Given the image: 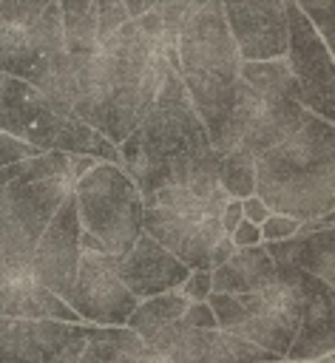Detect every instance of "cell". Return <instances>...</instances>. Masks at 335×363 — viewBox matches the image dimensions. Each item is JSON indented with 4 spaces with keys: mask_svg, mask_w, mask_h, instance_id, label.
<instances>
[{
    "mask_svg": "<svg viewBox=\"0 0 335 363\" xmlns=\"http://www.w3.org/2000/svg\"><path fill=\"white\" fill-rule=\"evenodd\" d=\"M79 227L111 255L122 258L142 235V196L133 179L114 162H97L71 184Z\"/></svg>",
    "mask_w": 335,
    "mask_h": 363,
    "instance_id": "obj_10",
    "label": "cell"
},
{
    "mask_svg": "<svg viewBox=\"0 0 335 363\" xmlns=\"http://www.w3.org/2000/svg\"><path fill=\"white\" fill-rule=\"evenodd\" d=\"M238 48L221 0H190L176 28V74L199 113L210 145L221 136L238 79Z\"/></svg>",
    "mask_w": 335,
    "mask_h": 363,
    "instance_id": "obj_4",
    "label": "cell"
},
{
    "mask_svg": "<svg viewBox=\"0 0 335 363\" xmlns=\"http://www.w3.org/2000/svg\"><path fill=\"white\" fill-rule=\"evenodd\" d=\"M79 233H82V227H79L74 199L68 190L65 199L60 201V207L54 210L51 221L45 224V230L37 241V252H34L37 281L62 301H68V295H71L77 258H79Z\"/></svg>",
    "mask_w": 335,
    "mask_h": 363,
    "instance_id": "obj_14",
    "label": "cell"
},
{
    "mask_svg": "<svg viewBox=\"0 0 335 363\" xmlns=\"http://www.w3.org/2000/svg\"><path fill=\"white\" fill-rule=\"evenodd\" d=\"M233 252H236V247H233V241L224 235V238H221V241L213 247V252H210V269H213V267H219V264H224V261H227Z\"/></svg>",
    "mask_w": 335,
    "mask_h": 363,
    "instance_id": "obj_31",
    "label": "cell"
},
{
    "mask_svg": "<svg viewBox=\"0 0 335 363\" xmlns=\"http://www.w3.org/2000/svg\"><path fill=\"white\" fill-rule=\"evenodd\" d=\"M0 74L31 82L54 105L71 111L57 0H0Z\"/></svg>",
    "mask_w": 335,
    "mask_h": 363,
    "instance_id": "obj_7",
    "label": "cell"
},
{
    "mask_svg": "<svg viewBox=\"0 0 335 363\" xmlns=\"http://www.w3.org/2000/svg\"><path fill=\"white\" fill-rule=\"evenodd\" d=\"M204 147H213L210 136L190 105V96L176 74V65H168L150 108L136 122V128L116 145L119 167L133 182H139L153 167L182 153L204 150Z\"/></svg>",
    "mask_w": 335,
    "mask_h": 363,
    "instance_id": "obj_8",
    "label": "cell"
},
{
    "mask_svg": "<svg viewBox=\"0 0 335 363\" xmlns=\"http://www.w3.org/2000/svg\"><path fill=\"white\" fill-rule=\"evenodd\" d=\"M332 303H315L304 312L298 332L284 354V360H301V363H315L324 354H332L335 349V332H332Z\"/></svg>",
    "mask_w": 335,
    "mask_h": 363,
    "instance_id": "obj_19",
    "label": "cell"
},
{
    "mask_svg": "<svg viewBox=\"0 0 335 363\" xmlns=\"http://www.w3.org/2000/svg\"><path fill=\"white\" fill-rule=\"evenodd\" d=\"M273 278H275V264L267 255L264 244L241 247L224 264L210 269V292H224V295L253 292L270 284Z\"/></svg>",
    "mask_w": 335,
    "mask_h": 363,
    "instance_id": "obj_18",
    "label": "cell"
},
{
    "mask_svg": "<svg viewBox=\"0 0 335 363\" xmlns=\"http://www.w3.org/2000/svg\"><path fill=\"white\" fill-rule=\"evenodd\" d=\"M179 320L187 323V326H193V329H219L216 326V315H213V309H210L207 301H190Z\"/></svg>",
    "mask_w": 335,
    "mask_h": 363,
    "instance_id": "obj_27",
    "label": "cell"
},
{
    "mask_svg": "<svg viewBox=\"0 0 335 363\" xmlns=\"http://www.w3.org/2000/svg\"><path fill=\"white\" fill-rule=\"evenodd\" d=\"M275 264L298 267L326 284H335V230L324 227L304 235H290L281 241H261Z\"/></svg>",
    "mask_w": 335,
    "mask_h": 363,
    "instance_id": "obj_17",
    "label": "cell"
},
{
    "mask_svg": "<svg viewBox=\"0 0 335 363\" xmlns=\"http://www.w3.org/2000/svg\"><path fill=\"white\" fill-rule=\"evenodd\" d=\"M287 17H290V40L284 60L290 65V74L298 85V102L312 111L315 116L332 122L335 119V62L332 51L326 48L324 37L315 31L309 17L287 0Z\"/></svg>",
    "mask_w": 335,
    "mask_h": 363,
    "instance_id": "obj_12",
    "label": "cell"
},
{
    "mask_svg": "<svg viewBox=\"0 0 335 363\" xmlns=\"http://www.w3.org/2000/svg\"><path fill=\"white\" fill-rule=\"evenodd\" d=\"M136 363H170V360H168V354H162V352L145 346V352H142V357H139Z\"/></svg>",
    "mask_w": 335,
    "mask_h": 363,
    "instance_id": "obj_32",
    "label": "cell"
},
{
    "mask_svg": "<svg viewBox=\"0 0 335 363\" xmlns=\"http://www.w3.org/2000/svg\"><path fill=\"white\" fill-rule=\"evenodd\" d=\"M145 340L128 326H88V337L77 363H136Z\"/></svg>",
    "mask_w": 335,
    "mask_h": 363,
    "instance_id": "obj_20",
    "label": "cell"
},
{
    "mask_svg": "<svg viewBox=\"0 0 335 363\" xmlns=\"http://www.w3.org/2000/svg\"><path fill=\"white\" fill-rule=\"evenodd\" d=\"M227 238L233 241V247H236V250L261 244V233H258V224H253V221H247V218H241V221L236 224V230H233Z\"/></svg>",
    "mask_w": 335,
    "mask_h": 363,
    "instance_id": "obj_28",
    "label": "cell"
},
{
    "mask_svg": "<svg viewBox=\"0 0 335 363\" xmlns=\"http://www.w3.org/2000/svg\"><path fill=\"white\" fill-rule=\"evenodd\" d=\"M179 292L187 301H207V295H210V269H190L187 278L182 281Z\"/></svg>",
    "mask_w": 335,
    "mask_h": 363,
    "instance_id": "obj_26",
    "label": "cell"
},
{
    "mask_svg": "<svg viewBox=\"0 0 335 363\" xmlns=\"http://www.w3.org/2000/svg\"><path fill=\"white\" fill-rule=\"evenodd\" d=\"M253 193L298 221L335 213V125L307 111L295 133L256 159Z\"/></svg>",
    "mask_w": 335,
    "mask_h": 363,
    "instance_id": "obj_3",
    "label": "cell"
},
{
    "mask_svg": "<svg viewBox=\"0 0 335 363\" xmlns=\"http://www.w3.org/2000/svg\"><path fill=\"white\" fill-rule=\"evenodd\" d=\"M278 363H301V360H278Z\"/></svg>",
    "mask_w": 335,
    "mask_h": 363,
    "instance_id": "obj_34",
    "label": "cell"
},
{
    "mask_svg": "<svg viewBox=\"0 0 335 363\" xmlns=\"http://www.w3.org/2000/svg\"><path fill=\"white\" fill-rule=\"evenodd\" d=\"M241 216L247 218V221H253V224H261L267 216H270V207L253 193V196H247V199H241Z\"/></svg>",
    "mask_w": 335,
    "mask_h": 363,
    "instance_id": "obj_29",
    "label": "cell"
},
{
    "mask_svg": "<svg viewBox=\"0 0 335 363\" xmlns=\"http://www.w3.org/2000/svg\"><path fill=\"white\" fill-rule=\"evenodd\" d=\"M77 323L0 315V363H48Z\"/></svg>",
    "mask_w": 335,
    "mask_h": 363,
    "instance_id": "obj_16",
    "label": "cell"
},
{
    "mask_svg": "<svg viewBox=\"0 0 335 363\" xmlns=\"http://www.w3.org/2000/svg\"><path fill=\"white\" fill-rule=\"evenodd\" d=\"M298 224H301L298 218H290V216H281V213H270L258 224V233H261V241H281V238L295 235Z\"/></svg>",
    "mask_w": 335,
    "mask_h": 363,
    "instance_id": "obj_25",
    "label": "cell"
},
{
    "mask_svg": "<svg viewBox=\"0 0 335 363\" xmlns=\"http://www.w3.org/2000/svg\"><path fill=\"white\" fill-rule=\"evenodd\" d=\"M65 303L91 326H125L128 315L139 303L119 278V258L85 230L79 233V258Z\"/></svg>",
    "mask_w": 335,
    "mask_h": 363,
    "instance_id": "obj_11",
    "label": "cell"
},
{
    "mask_svg": "<svg viewBox=\"0 0 335 363\" xmlns=\"http://www.w3.org/2000/svg\"><path fill=\"white\" fill-rule=\"evenodd\" d=\"M68 190L71 184L65 179H14L0 187V315L82 323L79 315L34 275L37 241Z\"/></svg>",
    "mask_w": 335,
    "mask_h": 363,
    "instance_id": "obj_2",
    "label": "cell"
},
{
    "mask_svg": "<svg viewBox=\"0 0 335 363\" xmlns=\"http://www.w3.org/2000/svg\"><path fill=\"white\" fill-rule=\"evenodd\" d=\"M315 26V31L324 37L326 48H335V28H332V0H292Z\"/></svg>",
    "mask_w": 335,
    "mask_h": 363,
    "instance_id": "obj_23",
    "label": "cell"
},
{
    "mask_svg": "<svg viewBox=\"0 0 335 363\" xmlns=\"http://www.w3.org/2000/svg\"><path fill=\"white\" fill-rule=\"evenodd\" d=\"M241 62L284 57L290 40L287 0H221Z\"/></svg>",
    "mask_w": 335,
    "mask_h": 363,
    "instance_id": "obj_13",
    "label": "cell"
},
{
    "mask_svg": "<svg viewBox=\"0 0 335 363\" xmlns=\"http://www.w3.org/2000/svg\"><path fill=\"white\" fill-rule=\"evenodd\" d=\"M128 17H142V14H153L162 23L165 40H168V60L170 65H176V28L179 20L185 14V9L190 6V0H122Z\"/></svg>",
    "mask_w": 335,
    "mask_h": 363,
    "instance_id": "obj_22",
    "label": "cell"
},
{
    "mask_svg": "<svg viewBox=\"0 0 335 363\" xmlns=\"http://www.w3.org/2000/svg\"><path fill=\"white\" fill-rule=\"evenodd\" d=\"M187 272L190 269L148 233H142L133 247L119 258V278L136 301L179 289Z\"/></svg>",
    "mask_w": 335,
    "mask_h": 363,
    "instance_id": "obj_15",
    "label": "cell"
},
{
    "mask_svg": "<svg viewBox=\"0 0 335 363\" xmlns=\"http://www.w3.org/2000/svg\"><path fill=\"white\" fill-rule=\"evenodd\" d=\"M315 363H335V357H332V354H324V357H318Z\"/></svg>",
    "mask_w": 335,
    "mask_h": 363,
    "instance_id": "obj_33",
    "label": "cell"
},
{
    "mask_svg": "<svg viewBox=\"0 0 335 363\" xmlns=\"http://www.w3.org/2000/svg\"><path fill=\"white\" fill-rule=\"evenodd\" d=\"M241 218H244L241 216V199H227V204L221 210V230H224V235H230Z\"/></svg>",
    "mask_w": 335,
    "mask_h": 363,
    "instance_id": "obj_30",
    "label": "cell"
},
{
    "mask_svg": "<svg viewBox=\"0 0 335 363\" xmlns=\"http://www.w3.org/2000/svg\"><path fill=\"white\" fill-rule=\"evenodd\" d=\"M187 298L173 289V292H162V295H153V298H145L133 306V312L128 315L125 326L131 332H136L142 340H150L153 335H159L165 326H170L173 320L182 318V312L187 309Z\"/></svg>",
    "mask_w": 335,
    "mask_h": 363,
    "instance_id": "obj_21",
    "label": "cell"
},
{
    "mask_svg": "<svg viewBox=\"0 0 335 363\" xmlns=\"http://www.w3.org/2000/svg\"><path fill=\"white\" fill-rule=\"evenodd\" d=\"M0 130L40 150H62L119 164V150L97 128L54 105L40 88L0 74Z\"/></svg>",
    "mask_w": 335,
    "mask_h": 363,
    "instance_id": "obj_9",
    "label": "cell"
},
{
    "mask_svg": "<svg viewBox=\"0 0 335 363\" xmlns=\"http://www.w3.org/2000/svg\"><path fill=\"white\" fill-rule=\"evenodd\" d=\"M40 153H45V150H40V147H34V145H28V142H23V139L9 136V133L0 130V167H9V164H17V162H26V159H34Z\"/></svg>",
    "mask_w": 335,
    "mask_h": 363,
    "instance_id": "obj_24",
    "label": "cell"
},
{
    "mask_svg": "<svg viewBox=\"0 0 335 363\" xmlns=\"http://www.w3.org/2000/svg\"><path fill=\"white\" fill-rule=\"evenodd\" d=\"M133 184L142 196V233L187 269H210V252L224 238L221 210L230 199L219 182L216 147L182 153Z\"/></svg>",
    "mask_w": 335,
    "mask_h": 363,
    "instance_id": "obj_1",
    "label": "cell"
},
{
    "mask_svg": "<svg viewBox=\"0 0 335 363\" xmlns=\"http://www.w3.org/2000/svg\"><path fill=\"white\" fill-rule=\"evenodd\" d=\"M326 301H335L332 284L290 264H275V278L253 292L207 295V303L216 315V326L221 332L244 337L278 354L281 360L298 332L304 312Z\"/></svg>",
    "mask_w": 335,
    "mask_h": 363,
    "instance_id": "obj_6",
    "label": "cell"
},
{
    "mask_svg": "<svg viewBox=\"0 0 335 363\" xmlns=\"http://www.w3.org/2000/svg\"><path fill=\"white\" fill-rule=\"evenodd\" d=\"M307 108L298 102V85L284 57L241 62L233 108L221 136L213 142L219 156L253 162L301 128Z\"/></svg>",
    "mask_w": 335,
    "mask_h": 363,
    "instance_id": "obj_5",
    "label": "cell"
}]
</instances>
